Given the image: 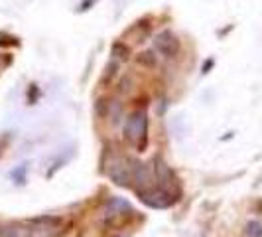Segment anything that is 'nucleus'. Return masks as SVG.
I'll use <instances>...</instances> for the list:
<instances>
[{"instance_id": "obj_14", "label": "nucleus", "mask_w": 262, "mask_h": 237, "mask_svg": "<svg viewBox=\"0 0 262 237\" xmlns=\"http://www.w3.org/2000/svg\"><path fill=\"white\" fill-rule=\"evenodd\" d=\"M0 237H18V231L14 227H0Z\"/></svg>"}, {"instance_id": "obj_4", "label": "nucleus", "mask_w": 262, "mask_h": 237, "mask_svg": "<svg viewBox=\"0 0 262 237\" xmlns=\"http://www.w3.org/2000/svg\"><path fill=\"white\" fill-rule=\"evenodd\" d=\"M154 172H156L160 188H164V190H168V192L173 194V190L178 188V178L173 176V172H171V168L168 166V162L162 156L154 158ZM176 196H178V194H176Z\"/></svg>"}, {"instance_id": "obj_3", "label": "nucleus", "mask_w": 262, "mask_h": 237, "mask_svg": "<svg viewBox=\"0 0 262 237\" xmlns=\"http://www.w3.org/2000/svg\"><path fill=\"white\" fill-rule=\"evenodd\" d=\"M154 50L164 57H176L180 52V40L171 30H162L154 38Z\"/></svg>"}, {"instance_id": "obj_5", "label": "nucleus", "mask_w": 262, "mask_h": 237, "mask_svg": "<svg viewBox=\"0 0 262 237\" xmlns=\"http://www.w3.org/2000/svg\"><path fill=\"white\" fill-rule=\"evenodd\" d=\"M108 178L117 186H120V188H128L132 182L130 166H126V162L118 160V162H115V164L108 168Z\"/></svg>"}, {"instance_id": "obj_9", "label": "nucleus", "mask_w": 262, "mask_h": 237, "mask_svg": "<svg viewBox=\"0 0 262 237\" xmlns=\"http://www.w3.org/2000/svg\"><path fill=\"white\" fill-rule=\"evenodd\" d=\"M128 46H124L122 42H115L113 44V55L117 57V60H128Z\"/></svg>"}, {"instance_id": "obj_12", "label": "nucleus", "mask_w": 262, "mask_h": 237, "mask_svg": "<svg viewBox=\"0 0 262 237\" xmlns=\"http://www.w3.org/2000/svg\"><path fill=\"white\" fill-rule=\"evenodd\" d=\"M95 113H97V117H106L108 115V103H106V99H99L95 103Z\"/></svg>"}, {"instance_id": "obj_7", "label": "nucleus", "mask_w": 262, "mask_h": 237, "mask_svg": "<svg viewBox=\"0 0 262 237\" xmlns=\"http://www.w3.org/2000/svg\"><path fill=\"white\" fill-rule=\"evenodd\" d=\"M32 225H46V227H55L57 224H61V218H55V215H39V218H34Z\"/></svg>"}, {"instance_id": "obj_8", "label": "nucleus", "mask_w": 262, "mask_h": 237, "mask_svg": "<svg viewBox=\"0 0 262 237\" xmlns=\"http://www.w3.org/2000/svg\"><path fill=\"white\" fill-rule=\"evenodd\" d=\"M26 174H28V166L26 164H20V166H16V168L10 172V178H12L18 186H22V184H26Z\"/></svg>"}, {"instance_id": "obj_6", "label": "nucleus", "mask_w": 262, "mask_h": 237, "mask_svg": "<svg viewBox=\"0 0 262 237\" xmlns=\"http://www.w3.org/2000/svg\"><path fill=\"white\" fill-rule=\"evenodd\" d=\"M130 172H132V180L138 182V190H142L150 184V172H148V166L140 160H130Z\"/></svg>"}, {"instance_id": "obj_10", "label": "nucleus", "mask_w": 262, "mask_h": 237, "mask_svg": "<svg viewBox=\"0 0 262 237\" xmlns=\"http://www.w3.org/2000/svg\"><path fill=\"white\" fill-rule=\"evenodd\" d=\"M245 235L247 237H262L260 222H249V224L245 225Z\"/></svg>"}, {"instance_id": "obj_11", "label": "nucleus", "mask_w": 262, "mask_h": 237, "mask_svg": "<svg viewBox=\"0 0 262 237\" xmlns=\"http://www.w3.org/2000/svg\"><path fill=\"white\" fill-rule=\"evenodd\" d=\"M136 62H138L140 66L156 67V55H154L152 52H144V53H140V55L136 57Z\"/></svg>"}, {"instance_id": "obj_1", "label": "nucleus", "mask_w": 262, "mask_h": 237, "mask_svg": "<svg viewBox=\"0 0 262 237\" xmlns=\"http://www.w3.org/2000/svg\"><path fill=\"white\" fill-rule=\"evenodd\" d=\"M124 136L126 141H130L138 146V150L142 152L148 145V115L144 109H136L124 121Z\"/></svg>"}, {"instance_id": "obj_13", "label": "nucleus", "mask_w": 262, "mask_h": 237, "mask_svg": "<svg viewBox=\"0 0 262 237\" xmlns=\"http://www.w3.org/2000/svg\"><path fill=\"white\" fill-rule=\"evenodd\" d=\"M38 97H39L38 85H30V89H28V103H30V105H36Z\"/></svg>"}, {"instance_id": "obj_15", "label": "nucleus", "mask_w": 262, "mask_h": 237, "mask_svg": "<svg viewBox=\"0 0 262 237\" xmlns=\"http://www.w3.org/2000/svg\"><path fill=\"white\" fill-rule=\"evenodd\" d=\"M213 64H215L213 60H207V62H205V66L201 67V73H203V75H205V73H209V69L213 67Z\"/></svg>"}, {"instance_id": "obj_2", "label": "nucleus", "mask_w": 262, "mask_h": 237, "mask_svg": "<svg viewBox=\"0 0 262 237\" xmlns=\"http://www.w3.org/2000/svg\"><path fill=\"white\" fill-rule=\"evenodd\" d=\"M138 198H140V202L146 204L148 208H152V210H166V208H170L171 204H176V194H171L168 190H164V188H142V190H138Z\"/></svg>"}]
</instances>
